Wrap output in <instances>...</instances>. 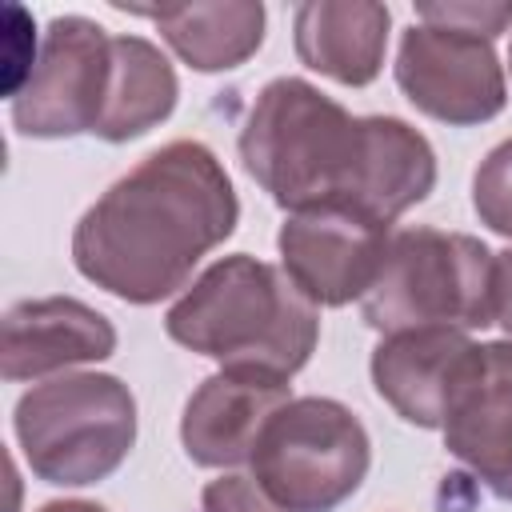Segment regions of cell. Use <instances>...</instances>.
I'll return each instance as SVG.
<instances>
[{
    "label": "cell",
    "instance_id": "6da1fadb",
    "mask_svg": "<svg viewBox=\"0 0 512 512\" xmlns=\"http://www.w3.org/2000/svg\"><path fill=\"white\" fill-rule=\"evenodd\" d=\"M236 148L284 212L340 204L392 228L436 188V148L420 128L400 116H352L300 76L256 92Z\"/></svg>",
    "mask_w": 512,
    "mask_h": 512
},
{
    "label": "cell",
    "instance_id": "7a4b0ae2",
    "mask_svg": "<svg viewBox=\"0 0 512 512\" xmlns=\"http://www.w3.org/2000/svg\"><path fill=\"white\" fill-rule=\"evenodd\" d=\"M236 220L240 200L220 156L200 140H172L88 204L72 228V264L124 304H160L188 288Z\"/></svg>",
    "mask_w": 512,
    "mask_h": 512
},
{
    "label": "cell",
    "instance_id": "3957f363",
    "mask_svg": "<svg viewBox=\"0 0 512 512\" xmlns=\"http://www.w3.org/2000/svg\"><path fill=\"white\" fill-rule=\"evenodd\" d=\"M164 332L220 368L292 380L316 352L320 308L280 264L232 252L176 296L164 312Z\"/></svg>",
    "mask_w": 512,
    "mask_h": 512
},
{
    "label": "cell",
    "instance_id": "277c9868",
    "mask_svg": "<svg viewBox=\"0 0 512 512\" xmlns=\"http://www.w3.org/2000/svg\"><path fill=\"white\" fill-rule=\"evenodd\" d=\"M12 432L36 480L88 488L128 460L136 444V396L112 372H64L16 400Z\"/></svg>",
    "mask_w": 512,
    "mask_h": 512
},
{
    "label": "cell",
    "instance_id": "5b68a950",
    "mask_svg": "<svg viewBox=\"0 0 512 512\" xmlns=\"http://www.w3.org/2000/svg\"><path fill=\"white\" fill-rule=\"evenodd\" d=\"M496 252L444 228H400L388 240L384 264L360 300L364 324L380 336L412 328H488L492 324Z\"/></svg>",
    "mask_w": 512,
    "mask_h": 512
},
{
    "label": "cell",
    "instance_id": "8992f818",
    "mask_svg": "<svg viewBox=\"0 0 512 512\" xmlns=\"http://www.w3.org/2000/svg\"><path fill=\"white\" fill-rule=\"evenodd\" d=\"M252 480L284 512H336L372 468L360 416L332 396H292L260 432Z\"/></svg>",
    "mask_w": 512,
    "mask_h": 512
},
{
    "label": "cell",
    "instance_id": "52a82bcc",
    "mask_svg": "<svg viewBox=\"0 0 512 512\" xmlns=\"http://www.w3.org/2000/svg\"><path fill=\"white\" fill-rule=\"evenodd\" d=\"M112 72V36L88 16H52L12 92V128L32 140L96 136Z\"/></svg>",
    "mask_w": 512,
    "mask_h": 512
},
{
    "label": "cell",
    "instance_id": "ba28073f",
    "mask_svg": "<svg viewBox=\"0 0 512 512\" xmlns=\"http://www.w3.org/2000/svg\"><path fill=\"white\" fill-rule=\"evenodd\" d=\"M392 72L404 100L428 120H440L448 128L488 124L508 104L504 64L492 40L468 32L408 24Z\"/></svg>",
    "mask_w": 512,
    "mask_h": 512
},
{
    "label": "cell",
    "instance_id": "9c48e42d",
    "mask_svg": "<svg viewBox=\"0 0 512 512\" xmlns=\"http://www.w3.org/2000/svg\"><path fill=\"white\" fill-rule=\"evenodd\" d=\"M392 232L364 212L324 204L288 212L276 232L280 268L288 280L316 304V308H344L352 300H364Z\"/></svg>",
    "mask_w": 512,
    "mask_h": 512
},
{
    "label": "cell",
    "instance_id": "30bf717a",
    "mask_svg": "<svg viewBox=\"0 0 512 512\" xmlns=\"http://www.w3.org/2000/svg\"><path fill=\"white\" fill-rule=\"evenodd\" d=\"M480 360V344L460 328H412L380 336L368 372L376 396L412 428H444L460 388Z\"/></svg>",
    "mask_w": 512,
    "mask_h": 512
},
{
    "label": "cell",
    "instance_id": "8fae6325",
    "mask_svg": "<svg viewBox=\"0 0 512 512\" xmlns=\"http://www.w3.org/2000/svg\"><path fill=\"white\" fill-rule=\"evenodd\" d=\"M112 352V320L76 296L20 300L0 320V372L12 384L64 376L68 368L100 364Z\"/></svg>",
    "mask_w": 512,
    "mask_h": 512
},
{
    "label": "cell",
    "instance_id": "7c38bea8",
    "mask_svg": "<svg viewBox=\"0 0 512 512\" xmlns=\"http://www.w3.org/2000/svg\"><path fill=\"white\" fill-rule=\"evenodd\" d=\"M292 400V380L220 368L196 384L180 416V444L200 468L248 464L264 424Z\"/></svg>",
    "mask_w": 512,
    "mask_h": 512
},
{
    "label": "cell",
    "instance_id": "4fadbf2b",
    "mask_svg": "<svg viewBox=\"0 0 512 512\" xmlns=\"http://www.w3.org/2000/svg\"><path fill=\"white\" fill-rule=\"evenodd\" d=\"M440 432L444 448L496 500H512V340L480 344V360Z\"/></svg>",
    "mask_w": 512,
    "mask_h": 512
},
{
    "label": "cell",
    "instance_id": "5bb4252c",
    "mask_svg": "<svg viewBox=\"0 0 512 512\" xmlns=\"http://www.w3.org/2000/svg\"><path fill=\"white\" fill-rule=\"evenodd\" d=\"M392 12L376 0H304L292 12V44L304 68L364 88L380 76Z\"/></svg>",
    "mask_w": 512,
    "mask_h": 512
},
{
    "label": "cell",
    "instance_id": "9a60e30c",
    "mask_svg": "<svg viewBox=\"0 0 512 512\" xmlns=\"http://www.w3.org/2000/svg\"><path fill=\"white\" fill-rule=\"evenodd\" d=\"M120 12L144 16L160 28L164 44L192 72H232L252 60L264 44L268 12L260 0H192V4H116Z\"/></svg>",
    "mask_w": 512,
    "mask_h": 512
},
{
    "label": "cell",
    "instance_id": "2e32d148",
    "mask_svg": "<svg viewBox=\"0 0 512 512\" xmlns=\"http://www.w3.org/2000/svg\"><path fill=\"white\" fill-rule=\"evenodd\" d=\"M180 100V80L172 60L144 36H112L108 96L96 136L108 144H128L160 128Z\"/></svg>",
    "mask_w": 512,
    "mask_h": 512
},
{
    "label": "cell",
    "instance_id": "e0dca14e",
    "mask_svg": "<svg viewBox=\"0 0 512 512\" xmlns=\"http://www.w3.org/2000/svg\"><path fill=\"white\" fill-rule=\"evenodd\" d=\"M472 212L480 224L504 240H512V136L488 148V156L472 172Z\"/></svg>",
    "mask_w": 512,
    "mask_h": 512
},
{
    "label": "cell",
    "instance_id": "ac0fdd59",
    "mask_svg": "<svg viewBox=\"0 0 512 512\" xmlns=\"http://www.w3.org/2000/svg\"><path fill=\"white\" fill-rule=\"evenodd\" d=\"M416 24L496 40L512 24V0H420L416 4Z\"/></svg>",
    "mask_w": 512,
    "mask_h": 512
},
{
    "label": "cell",
    "instance_id": "d6986e66",
    "mask_svg": "<svg viewBox=\"0 0 512 512\" xmlns=\"http://www.w3.org/2000/svg\"><path fill=\"white\" fill-rule=\"evenodd\" d=\"M200 512H284L252 476L228 472L220 480H208L200 492Z\"/></svg>",
    "mask_w": 512,
    "mask_h": 512
},
{
    "label": "cell",
    "instance_id": "ffe728a7",
    "mask_svg": "<svg viewBox=\"0 0 512 512\" xmlns=\"http://www.w3.org/2000/svg\"><path fill=\"white\" fill-rule=\"evenodd\" d=\"M492 324L504 328L512 340V248L496 252V276H492Z\"/></svg>",
    "mask_w": 512,
    "mask_h": 512
},
{
    "label": "cell",
    "instance_id": "44dd1931",
    "mask_svg": "<svg viewBox=\"0 0 512 512\" xmlns=\"http://www.w3.org/2000/svg\"><path fill=\"white\" fill-rule=\"evenodd\" d=\"M36 512H108V508L104 504H92V500H48Z\"/></svg>",
    "mask_w": 512,
    "mask_h": 512
},
{
    "label": "cell",
    "instance_id": "7402d4cb",
    "mask_svg": "<svg viewBox=\"0 0 512 512\" xmlns=\"http://www.w3.org/2000/svg\"><path fill=\"white\" fill-rule=\"evenodd\" d=\"M508 68H512V48H508Z\"/></svg>",
    "mask_w": 512,
    "mask_h": 512
}]
</instances>
